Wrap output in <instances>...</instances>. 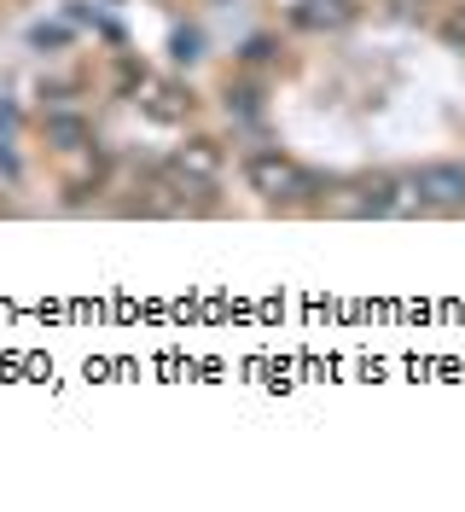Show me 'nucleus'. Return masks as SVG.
Instances as JSON below:
<instances>
[{
  "label": "nucleus",
  "instance_id": "2",
  "mask_svg": "<svg viewBox=\"0 0 465 512\" xmlns=\"http://www.w3.org/2000/svg\"><path fill=\"white\" fill-rule=\"evenodd\" d=\"M413 198H425V204H465V169L460 163H425L419 175H413Z\"/></svg>",
  "mask_w": 465,
  "mask_h": 512
},
{
  "label": "nucleus",
  "instance_id": "1",
  "mask_svg": "<svg viewBox=\"0 0 465 512\" xmlns=\"http://www.w3.org/2000/svg\"><path fill=\"white\" fill-rule=\"evenodd\" d=\"M245 175L262 198H303V192H309V175L291 158H279V152H256V158L245 163Z\"/></svg>",
  "mask_w": 465,
  "mask_h": 512
}]
</instances>
